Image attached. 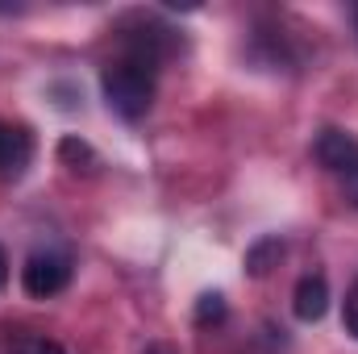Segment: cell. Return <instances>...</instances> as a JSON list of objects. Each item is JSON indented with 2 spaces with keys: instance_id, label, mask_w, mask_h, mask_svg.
Instances as JSON below:
<instances>
[{
  "instance_id": "obj_8",
  "label": "cell",
  "mask_w": 358,
  "mask_h": 354,
  "mask_svg": "<svg viewBox=\"0 0 358 354\" xmlns=\"http://www.w3.org/2000/svg\"><path fill=\"white\" fill-rule=\"evenodd\" d=\"M17 354H67L59 342H50V338H25L21 346H17Z\"/></svg>"
},
{
  "instance_id": "obj_3",
  "label": "cell",
  "mask_w": 358,
  "mask_h": 354,
  "mask_svg": "<svg viewBox=\"0 0 358 354\" xmlns=\"http://www.w3.org/2000/svg\"><path fill=\"white\" fill-rule=\"evenodd\" d=\"M71 283V255L63 250H34L21 267V288L34 300H50Z\"/></svg>"
},
{
  "instance_id": "obj_10",
  "label": "cell",
  "mask_w": 358,
  "mask_h": 354,
  "mask_svg": "<svg viewBox=\"0 0 358 354\" xmlns=\"http://www.w3.org/2000/svg\"><path fill=\"white\" fill-rule=\"evenodd\" d=\"M355 29H358V4H355Z\"/></svg>"
},
{
  "instance_id": "obj_9",
  "label": "cell",
  "mask_w": 358,
  "mask_h": 354,
  "mask_svg": "<svg viewBox=\"0 0 358 354\" xmlns=\"http://www.w3.org/2000/svg\"><path fill=\"white\" fill-rule=\"evenodd\" d=\"M8 283V259H4V250H0V288Z\"/></svg>"
},
{
  "instance_id": "obj_5",
  "label": "cell",
  "mask_w": 358,
  "mask_h": 354,
  "mask_svg": "<svg viewBox=\"0 0 358 354\" xmlns=\"http://www.w3.org/2000/svg\"><path fill=\"white\" fill-rule=\"evenodd\" d=\"M29 159V138L13 125H0V171H21Z\"/></svg>"
},
{
  "instance_id": "obj_4",
  "label": "cell",
  "mask_w": 358,
  "mask_h": 354,
  "mask_svg": "<svg viewBox=\"0 0 358 354\" xmlns=\"http://www.w3.org/2000/svg\"><path fill=\"white\" fill-rule=\"evenodd\" d=\"M329 309V283L321 271H308L300 283H296V296H292V313L300 321H321Z\"/></svg>"
},
{
  "instance_id": "obj_7",
  "label": "cell",
  "mask_w": 358,
  "mask_h": 354,
  "mask_svg": "<svg viewBox=\"0 0 358 354\" xmlns=\"http://www.w3.org/2000/svg\"><path fill=\"white\" fill-rule=\"evenodd\" d=\"M225 317V304H221V296L213 292V296H200V313H196V321L200 325H208V321H221Z\"/></svg>"
},
{
  "instance_id": "obj_6",
  "label": "cell",
  "mask_w": 358,
  "mask_h": 354,
  "mask_svg": "<svg viewBox=\"0 0 358 354\" xmlns=\"http://www.w3.org/2000/svg\"><path fill=\"white\" fill-rule=\"evenodd\" d=\"M342 321H346V334L358 342V279L350 283V292H346V309H342Z\"/></svg>"
},
{
  "instance_id": "obj_2",
  "label": "cell",
  "mask_w": 358,
  "mask_h": 354,
  "mask_svg": "<svg viewBox=\"0 0 358 354\" xmlns=\"http://www.w3.org/2000/svg\"><path fill=\"white\" fill-rule=\"evenodd\" d=\"M313 150H317L321 167L342 183V196L358 208V138L346 129H321Z\"/></svg>"
},
{
  "instance_id": "obj_1",
  "label": "cell",
  "mask_w": 358,
  "mask_h": 354,
  "mask_svg": "<svg viewBox=\"0 0 358 354\" xmlns=\"http://www.w3.org/2000/svg\"><path fill=\"white\" fill-rule=\"evenodd\" d=\"M159 59H163V46H159V34H134L125 38V50L121 59H113L100 76V88L104 100L117 117L125 121H138L146 117L150 100H155V80H159Z\"/></svg>"
}]
</instances>
